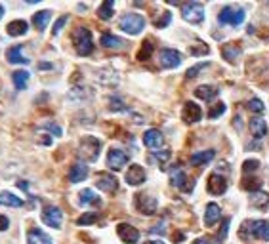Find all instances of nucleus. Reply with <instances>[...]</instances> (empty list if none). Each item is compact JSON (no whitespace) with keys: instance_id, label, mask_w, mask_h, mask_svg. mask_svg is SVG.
<instances>
[{"instance_id":"nucleus-1","label":"nucleus","mask_w":269,"mask_h":244,"mask_svg":"<svg viewBox=\"0 0 269 244\" xmlns=\"http://www.w3.org/2000/svg\"><path fill=\"white\" fill-rule=\"evenodd\" d=\"M241 238H260V240H269V221L265 219H248L241 225L239 231Z\"/></svg>"},{"instance_id":"nucleus-2","label":"nucleus","mask_w":269,"mask_h":244,"mask_svg":"<svg viewBox=\"0 0 269 244\" xmlns=\"http://www.w3.org/2000/svg\"><path fill=\"white\" fill-rule=\"evenodd\" d=\"M99 151H101V141L94 138V136H86L80 140L78 145V157L88 160V162H96L99 157Z\"/></svg>"},{"instance_id":"nucleus-3","label":"nucleus","mask_w":269,"mask_h":244,"mask_svg":"<svg viewBox=\"0 0 269 244\" xmlns=\"http://www.w3.org/2000/svg\"><path fill=\"white\" fill-rule=\"evenodd\" d=\"M73 44L78 55H90L94 50V42H92V33L86 27H78L73 33Z\"/></svg>"},{"instance_id":"nucleus-4","label":"nucleus","mask_w":269,"mask_h":244,"mask_svg":"<svg viewBox=\"0 0 269 244\" xmlns=\"http://www.w3.org/2000/svg\"><path fill=\"white\" fill-rule=\"evenodd\" d=\"M119 27H121L126 35L136 36L145 29V19H143V16H139V14H124L121 18V21H119Z\"/></svg>"},{"instance_id":"nucleus-5","label":"nucleus","mask_w":269,"mask_h":244,"mask_svg":"<svg viewBox=\"0 0 269 244\" xmlns=\"http://www.w3.org/2000/svg\"><path fill=\"white\" fill-rule=\"evenodd\" d=\"M244 18H246L244 10L243 8H235V6H226V8L218 14V21H220L222 25L239 27V25H243Z\"/></svg>"},{"instance_id":"nucleus-6","label":"nucleus","mask_w":269,"mask_h":244,"mask_svg":"<svg viewBox=\"0 0 269 244\" xmlns=\"http://www.w3.org/2000/svg\"><path fill=\"white\" fill-rule=\"evenodd\" d=\"M182 18L191 23V25H199L204 19V8L200 2H187L182 6Z\"/></svg>"},{"instance_id":"nucleus-7","label":"nucleus","mask_w":269,"mask_h":244,"mask_svg":"<svg viewBox=\"0 0 269 244\" xmlns=\"http://www.w3.org/2000/svg\"><path fill=\"white\" fill-rule=\"evenodd\" d=\"M158 63L165 69H176L182 63V53L178 52V50H172V48H165L158 53Z\"/></svg>"},{"instance_id":"nucleus-8","label":"nucleus","mask_w":269,"mask_h":244,"mask_svg":"<svg viewBox=\"0 0 269 244\" xmlns=\"http://www.w3.org/2000/svg\"><path fill=\"white\" fill-rule=\"evenodd\" d=\"M136 208H138L141 214L151 216V214H155L156 208H158V201H156L155 197H151V195L139 193V195H136Z\"/></svg>"},{"instance_id":"nucleus-9","label":"nucleus","mask_w":269,"mask_h":244,"mask_svg":"<svg viewBox=\"0 0 269 244\" xmlns=\"http://www.w3.org/2000/svg\"><path fill=\"white\" fill-rule=\"evenodd\" d=\"M42 221L48 227H53V229H60L61 223H63V212H61L58 206H44L42 214H40Z\"/></svg>"},{"instance_id":"nucleus-10","label":"nucleus","mask_w":269,"mask_h":244,"mask_svg":"<svg viewBox=\"0 0 269 244\" xmlns=\"http://www.w3.org/2000/svg\"><path fill=\"white\" fill-rule=\"evenodd\" d=\"M128 153L126 151H122V149H111L109 153H107V166L111 168V170H121L122 166L128 164Z\"/></svg>"},{"instance_id":"nucleus-11","label":"nucleus","mask_w":269,"mask_h":244,"mask_svg":"<svg viewBox=\"0 0 269 244\" xmlns=\"http://www.w3.org/2000/svg\"><path fill=\"white\" fill-rule=\"evenodd\" d=\"M117 233H119L122 242L126 244H136L139 240V231L136 227H132L130 223H119L117 225Z\"/></svg>"},{"instance_id":"nucleus-12","label":"nucleus","mask_w":269,"mask_h":244,"mask_svg":"<svg viewBox=\"0 0 269 244\" xmlns=\"http://www.w3.org/2000/svg\"><path fill=\"white\" fill-rule=\"evenodd\" d=\"M182 118L187 124H193V122H199L202 118V109H200V105L193 103V101H187V103H183V109H182Z\"/></svg>"},{"instance_id":"nucleus-13","label":"nucleus","mask_w":269,"mask_h":244,"mask_svg":"<svg viewBox=\"0 0 269 244\" xmlns=\"http://www.w3.org/2000/svg\"><path fill=\"white\" fill-rule=\"evenodd\" d=\"M143 143H145L147 149H160L165 145V136H163L160 130L151 128V130H147L143 134Z\"/></svg>"},{"instance_id":"nucleus-14","label":"nucleus","mask_w":269,"mask_h":244,"mask_svg":"<svg viewBox=\"0 0 269 244\" xmlns=\"http://www.w3.org/2000/svg\"><path fill=\"white\" fill-rule=\"evenodd\" d=\"M145 170H143V166L139 164H132L130 168H128V172H126V175H124V179H126V183L128 185H141V183L145 181Z\"/></svg>"},{"instance_id":"nucleus-15","label":"nucleus","mask_w":269,"mask_h":244,"mask_svg":"<svg viewBox=\"0 0 269 244\" xmlns=\"http://www.w3.org/2000/svg\"><path fill=\"white\" fill-rule=\"evenodd\" d=\"M208 193L212 195H224L227 191V179L220 174H212L208 177V185H206Z\"/></svg>"},{"instance_id":"nucleus-16","label":"nucleus","mask_w":269,"mask_h":244,"mask_svg":"<svg viewBox=\"0 0 269 244\" xmlns=\"http://www.w3.org/2000/svg\"><path fill=\"white\" fill-rule=\"evenodd\" d=\"M96 185L105 193H115L119 189V181H117V177L111 174H97Z\"/></svg>"},{"instance_id":"nucleus-17","label":"nucleus","mask_w":269,"mask_h":244,"mask_svg":"<svg viewBox=\"0 0 269 244\" xmlns=\"http://www.w3.org/2000/svg\"><path fill=\"white\" fill-rule=\"evenodd\" d=\"M185 181H187V175H185V172H183L180 166L170 168V183H172L174 187H178L182 191H189V187L185 185Z\"/></svg>"},{"instance_id":"nucleus-18","label":"nucleus","mask_w":269,"mask_h":244,"mask_svg":"<svg viewBox=\"0 0 269 244\" xmlns=\"http://www.w3.org/2000/svg\"><path fill=\"white\" fill-rule=\"evenodd\" d=\"M222 219V210L216 202H210L206 204V212H204V225L206 227H214Z\"/></svg>"},{"instance_id":"nucleus-19","label":"nucleus","mask_w":269,"mask_h":244,"mask_svg":"<svg viewBox=\"0 0 269 244\" xmlns=\"http://www.w3.org/2000/svg\"><path fill=\"white\" fill-rule=\"evenodd\" d=\"M216 157V151L206 149V151H199V153H193L189 158V164L191 166H206L208 162H212V158Z\"/></svg>"},{"instance_id":"nucleus-20","label":"nucleus","mask_w":269,"mask_h":244,"mask_svg":"<svg viewBox=\"0 0 269 244\" xmlns=\"http://www.w3.org/2000/svg\"><path fill=\"white\" fill-rule=\"evenodd\" d=\"M27 244H53L52 236L46 235L42 229H31L27 233Z\"/></svg>"},{"instance_id":"nucleus-21","label":"nucleus","mask_w":269,"mask_h":244,"mask_svg":"<svg viewBox=\"0 0 269 244\" xmlns=\"http://www.w3.org/2000/svg\"><path fill=\"white\" fill-rule=\"evenodd\" d=\"M88 177V166L82 162H75L69 170V181L71 183H80Z\"/></svg>"},{"instance_id":"nucleus-22","label":"nucleus","mask_w":269,"mask_h":244,"mask_svg":"<svg viewBox=\"0 0 269 244\" xmlns=\"http://www.w3.org/2000/svg\"><path fill=\"white\" fill-rule=\"evenodd\" d=\"M248 128H250V134L256 140H261V138L267 134V124H265L263 118H258V116L248 122Z\"/></svg>"},{"instance_id":"nucleus-23","label":"nucleus","mask_w":269,"mask_h":244,"mask_svg":"<svg viewBox=\"0 0 269 244\" xmlns=\"http://www.w3.org/2000/svg\"><path fill=\"white\" fill-rule=\"evenodd\" d=\"M27 29H29V25H27V21H23V19L10 21L8 27H6V31H8L10 36H23L27 33Z\"/></svg>"},{"instance_id":"nucleus-24","label":"nucleus","mask_w":269,"mask_h":244,"mask_svg":"<svg viewBox=\"0 0 269 244\" xmlns=\"http://www.w3.org/2000/svg\"><path fill=\"white\" fill-rule=\"evenodd\" d=\"M50 19H52V12H50V10L36 12L35 16H33V25H35L38 31H44V29H46V25L50 23Z\"/></svg>"},{"instance_id":"nucleus-25","label":"nucleus","mask_w":269,"mask_h":244,"mask_svg":"<svg viewBox=\"0 0 269 244\" xmlns=\"http://www.w3.org/2000/svg\"><path fill=\"white\" fill-rule=\"evenodd\" d=\"M0 206H12V208H19V206H23V201L16 197L14 193L10 191H2L0 193Z\"/></svg>"},{"instance_id":"nucleus-26","label":"nucleus","mask_w":269,"mask_h":244,"mask_svg":"<svg viewBox=\"0 0 269 244\" xmlns=\"http://www.w3.org/2000/svg\"><path fill=\"white\" fill-rule=\"evenodd\" d=\"M6 57H8L10 63H29L25 55H23V48L21 46H12L8 52H6Z\"/></svg>"},{"instance_id":"nucleus-27","label":"nucleus","mask_w":269,"mask_h":244,"mask_svg":"<svg viewBox=\"0 0 269 244\" xmlns=\"http://www.w3.org/2000/svg\"><path fill=\"white\" fill-rule=\"evenodd\" d=\"M113 14H115V2L113 0H105V2H101V6H99V10H97L99 19L109 21V19L113 18Z\"/></svg>"},{"instance_id":"nucleus-28","label":"nucleus","mask_w":269,"mask_h":244,"mask_svg":"<svg viewBox=\"0 0 269 244\" xmlns=\"http://www.w3.org/2000/svg\"><path fill=\"white\" fill-rule=\"evenodd\" d=\"M78 202L82 206H86V204H99V197L92 189H82V191L78 193Z\"/></svg>"},{"instance_id":"nucleus-29","label":"nucleus","mask_w":269,"mask_h":244,"mask_svg":"<svg viewBox=\"0 0 269 244\" xmlns=\"http://www.w3.org/2000/svg\"><path fill=\"white\" fill-rule=\"evenodd\" d=\"M218 96V90L216 88H212V86H199L197 90H195V97L197 99H202V101H210L212 97H216Z\"/></svg>"},{"instance_id":"nucleus-30","label":"nucleus","mask_w":269,"mask_h":244,"mask_svg":"<svg viewBox=\"0 0 269 244\" xmlns=\"http://www.w3.org/2000/svg\"><path fill=\"white\" fill-rule=\"evenodd\" d=\"M99 42H101L103 48H113V50H119V48L124 46V40H121L119 36H115V35H109V33H107V35H101V40H99Z\"/></svg>"},{"instance_id":"nucleus-31","label":"nucleus","mask_w":269,"mask_h":244,"mask_svg":"<svg viewBox=\"0 0 269 244\" xmlns=\"http://www.w3.org/2000/svg\"><path fill=\"white\" fill-rule=\"evenodd\" d=\"M12 80H14V86L18 90H25L27 82H29V73L27 71H14L12 73Z\"/></svg>"},{"instance_id":"nucleus-32","label":"nucleus","mask_w":269,"mask_h":244,"mask_svg":"<svg viewBox=\"0 0 269 244\" xmlns=\"http://www.w3.org/2000/svg\"><path fill=\"white\" fill-rule=\"evenodd\" d=\"M250 204L252 206H258V208H265L269 204V195L263 191H256L250 195Z\"/></svg>"},{"instance_id":"nucleus-33","label":"nucleus","mask_w":269,"mask_h":244,"mask_svg":"<svg viewBox=\"0 0 269 244\" xmlns=\"http://www.w3.org/2000/svg\"><path fill=\"white\" fill-rule=\"evenodd\" d=\"M222 53H224V57H226V59H229L231 63H235L237 57H239V53H241V46H237L235 42L227 44V46H224Z\"/></svg>"},{"instance_id":"nucleus-34","label":"nucleus","mask_w":269,"mask_h":244,"mask_svg":"<svg viewBox=\"0 0 269 244\" xmlns=\"http://www.w3.org/2000/svg\"><path fill=\"white\" fill-rule=\"evenodd\" d=\"M153 42L151 40H145V42L141 44V48H139L138 52V61H147L151 59V53H153Z\"/></svg>"},{"instance_id":"nucleus-35","label":"nucleus","mask_w":269,"mask_h":244,"mask_svg":"<svg viewBox=\"0 0 269 244\" xmlns=\"http://www.w3.org/2000/svg\"><path fill=\"white\" fill-rule=\"evenodd\" d=\"M97 219H99V214H97V212H86V214H82V216L77 219V223L78 225H92V223H96Z\"/></svg>"},{"instance_id":"nucleus-36","label":"nucleus","mask_w":269,"mask_h":244,"mask_svg":"<svg viewBox=\"0 0 269 244\" xmlns=\"http://www.w3.org/2000/svg\"><path fill=\"white\" fill-rule=\"evenodd\" d=\"M260 187H261V181L260 179H256V177H246V179H243L244 191L256 193V191H260Z\"/></svg>"},{"instance_id":"nucleus-37","label":"nucleus","mask_w":269,"mask_h":244,"mask_svg":"<svg viewBox=\"0 0 269 244\" xmlns=\"http://www.w3.org/2000/svg\"><path fill=\"white\" fill-rule=\"evenodd\" d=\"M258 168H260V162L254 158H248L243 162V174H254V172H258Z\"/></svg>"},{"instance_id":"nucleus-38","label":"nucleus","mask_w":269,"mask_h":244,"mask_svg":"<svg viewBox=\"0 0 269 244\" xmlns=\"http://www.w3.org/2000/svg\"><path fill=\"white\" fill-rule=\"evenodd\" d=\"M246 109H248L250 113H263V109H265V107H263V103H261L258 97H252L250 101L246 103Z\"/></svg>"},{"instance_id":"nucleus-39","label":"nucleus","mask_w":269,"mask_h":244,"mask_svg":"<svg viewBox=\"0 0 269 244\" xmlns=\"http://www.w3.org/2000/svg\"><path fill=\"white\" fill-rule=\"evenodd\" d=\"M170 21H172V14H170V12H163V14H160V19H155V27L156 29H165Z\"/></svg>"},{"instance_id":"nucleus-40","label":"nucleus","mask_w":269,"mask_h":244,"mask_svg":"<svg viewBox=\"0 0 269 244\" xmlns=\"http://www.w3.org/2000/svg\"><path fill=\"white\" fill-rule=\"evenodd\" d=\"M210 63H199V65H195V67H191V69H187V73H185V77L187 79H195V77H199V73L202 69H206Z\"/></svg>"},{"instance_id":"nucleus-41","label":"nucleus","mask_w":269,"mask_h":244,"mask_svg":"<svg viewBox=\"0 0 269 244\" xmlns=\"http://www.w3.org/2000/svg\"><path fill=\"white\" fill-rule=\"evenodd\" d=\"M206 53H208V46L204 42H197V46H193L191 48V55H195V57L206 55Z\"/></svg>"},{"instance_id":"nucleus-42","label":"nucleus","mask_w":269,"mask_h":244,"mask_svg":"<svg viewBox=\"0 0 269 244\" xmlns=\"http://www.w3.org/2000/svg\"><path fill=\"white\" fill-rule=\"evenodd\" d=\"M224 113H226V103H222V101H220V103H216L212 109H210L208 116L210 118H218V116H222Z\"/></svg>"},{"instance_id":"nucleus-43","label":"nucleus","mask_w":269,"mask_h":244,"mask_svg":"<svg viewBox=\"0 0 269 244\" xmlns=\"http://www.w3.org/2000/svg\"><path fill=\"white\" fill-rule=\"evenodd\" d=\"M67 23V16H63V18H60L58 21H56V25H53V29H52V35L53 36H58L61 33V29H63V25Z\"/></svg>"},{"instance_id":"nucleus-44","label":"nucleus","mask_w":269,"mask_h":244,"mask_svg":"<svg viewBox=\"0 0 269 244\" xmlns=\"http://www.w3.org/2000/svg\"><path fill=\"white\" fill-rule=\"evenodd\" d=\"M153 157L156 160H160V162H166L168 158H170V151L168 149H163V151H153Z\"/></svg>"},{"instance_id":"nucleus-45","label":"nucleus","mask_w":269,"mask_h":244,"mask_svg":"<svg viewBox=\"0 0 269 244\" xmlns=\"http://www.w3.org/2000/svg\"><path fill=\"white\" fill-rule=\"evenodd\" d=\"M44 130L53 132L56 136H61V128L58 126V124H53V122H48V124H44Z\"/></svg>"},{"instance_id":"nucleus-46","label":"nucleus","mask_w":269,"mask_h":244,"mask_svg":"<svg viewBox=\"0 0 269 244\" xmlns=\"http://www.w3.org/2000/svg\"><path fill=\"white\" fill-rule=\"evenodd\" d=\"M227 233H229V219H226L224 223H222V229H220V238H226L227 236Z\"/></svg>"},{"instance_id":"nucleus-47","label":"nucleus","mask_w":269,"mask_h":244,"mask_svg":"<svg viewBox=\"0 0 269 244\" xmlns=\"http://www.w3.org/2000/svg\"><path fill=\"white\" fill-rule=\"evenodd\" d=\"M111 109H113V111H126V107H124L122 101H119V99H111Z\"/></svg>"},{"instance_id":"nucleus-48","label":"nucleus","mask_w":269,"mask_h":244,"mask_svg":"<svg viewBox=\"0 0 269 244\" xmlns=\"http://www.w3.org/2000/svg\"><path fill=\"white\" fill-rule=\"evenodd\" d=\"M10 227V219L6 216H0V231H6Z\"/></svg>"},{"instance_id":"nucleus-49","label":"nucleus","mask_w":269,"mask_h":244,"mask_svg":"<svg viewBox=\"0 0 269 244\" xmlns=\"http://www.w3.org/2000/svg\"><path fill=\"white\" fill-rule=\"evenodd\" d=\"M174 240H176V242H180V240H183V233H176V236H174Z\"/></svg>"},{"instance_id":"nucleus-50","label":"nucleus","mask_w":269,"mask_h":244,"mask_svg":"<svg viewBox=\"0 0 269 244\" xmlns=\"http://www.w3.org/2000/svg\"><path fill=\"white\" fill-rule=\"evenodd\" d=\"M193 244H210V242L206 240V238H199V240H195Z\"/></svg>"},{"instance_id":"nucleus-51","label":"nucleus","mask_w":269,"mask_h":244,"mask_svg":"<svg viewBox=\"0 0 269 244\" xmlns=\"http://www.w3.org/2000/svg\"><path fill=\"white\" fill-rule=\"evenodd\" d=\"M143 244H165L163 240H147V242H143Z\"/></svg>"},{"instance_id":"nucleus-52","label":"nucleus","mask_w":269,"mask_h":244,"mask_svg":"<svg viewBox=\"0 0 269 244\" xmlns=\"http://www.w3.org/2000/svg\"><path fill=\"white\" fill-rule=\"evenodd\" d=\"M2 16H4V6L0 4V19H2Z\"/></svg>"}]
</instances>
